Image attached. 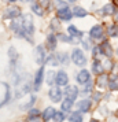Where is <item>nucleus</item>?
Wrapping results in <instances>:
<instances>
[{
  "label": "nucleus",
  "instance_id": "obj_42",
  "mask_svg": "<svg viewBox=\"0 0 118 122\" xmlns=\"http://www.w3.org/2000/svg\"><path fill=\"white\" fill-rule=\"evenodd\" d=\"M6 1H8V3H15L17 0H6Z\"/></svg>",
  "mask_w": 118,
  "mask_h": 122
},
{
  "label": "nucleus",
  "instance_id": "obj_48",
  "mask_svg": "<svg viewBox=\"0 0 118 122\" xmlns=\"http://www.w3.org/2000/svg\"><path fill=\"white\" fill-rule=\"evenodd\" d=\"M117 52H118V50H117Z\"/></svg>",
  "mask_w": 118,
  "mask_h": 122
},
{
  "label": "nucleus",
  "instance_id": "obj_28",
  "mask_svg": "<svg viewBox=\"0 0 118 122\" xmlns=\"http://www.w3.org/2000/svg\"><path fill=\"white\" fill-rule=\"evenodd\" d=\"M56 58H58V62L59 63H62V65H67L69 63V56H67V54H58L56 55Z\"/></svg>",
  "mask_w": 118,
  "mask_h": 122
},
{
  "label": "nucleus",
  "instance_id": "obj_36",
  "mask_svg": "<svg viewBox=\"0 0 118 122\" xmlns=\"http://www.w3.org/2000/svg\"><path fill=\"white\" fill-rule=\"evenodd\" d=\"M51 0H39V4H41V7H44V8H48L50 10L51 7Z\"/></svg>",
  "mask_w": 118,
  "mask_h": 122
},
{
  "label": "nucleus",
  "instance_id": "obj_22",
  "mask_svg": "<svg viewBox=\"0 0 118 122\" xmlns=\"http://www.w3.org/2000/svg\"><path fill=\"white\" fill-rule=\"evenodd\" d=\"M69 121H70V122H82V115L80 114V111L72 112L70 117H69Z\"/></svg>",
  "mask_w": 118,
  "mask_h": 122
},
{
  "label": "nucleus",
  "instance_id": "obj_24",
  "mask_svg": "<svg viewBox=\"0 0 118 122\" xmlns=\"http://www.w3.org/2000/svg\"><path fill=\"white\" fill-rule=\"evenodd\" d=\"M1 85H4V88H6V96H4V99L0 102V107L8 103V100H10V95H11V92H10V89H8V85H7V84H1Z\"/></svg>",
  "mask_w": 118,
  "mask_h": 122
},
{
  "label": "nucleus",
  "instance_id": "obj_18",
  "mask_svg": "<svg viewBox=\"0 0 118 122\" xmlns=\"http://www.w3.org/2000/svg\"><path fill=\"white\" fill-rule=\"evenodd\" d=\"M102 51H103V54H106L108 58L113 55V50H111V45H110V43L108 41H103V44H102Z\"/></svg>",
  "mask_w": 118,
  "mask_h": 122
},
{
  "label": "nucleus",
  "instance_id": "obj_37",
  "mask_svg": "<svg viewBox=\"0 0 118 122\" xmlns=\"http://www.w3.org/2000/svg\"><path fill=\"white\" fill-rule=\"evenodd\" d=\"M39 115H40V111L36 110V108H33V110L29 111V118H37Z\"/></svg>",
  "mask_w": 118,
  "mask_h": 122
},
{
  "label": "nucleus",
  "instance_id": "obj_7",
  "mask_svg": "<svg viewBox=\"0 0 118 122\" xmlns=\"http://www.w3.org/2000/svg\"><path fill=\"white\" fill-rule=\"evenodd\" d=\"M55 82L58 84V86H66L69 82V76L65 71H58L56 73V78H55Z\"/></svg>",
  "mask_w": 118,
  "mask_h": 122
},
{
  "label": "nucleus",
  "instance_id": "obj_26",
  "mask_svg": "<svg viewBox=\"0 0 118 122\" xmlns=\"http://www.w3.org/2000/svg\"><path fill=\"white\" fill-rule=\"evenodd\" d=\"M51 29H52L54 32H58V30H61V22H59V18H58V17L54 18V19L51 21Z\"/></svg>",
  "mask_w": 118,
  "mask_h": 122
},
{
  "label": "nucleus",
  "instance_id": "obj_20",
  "mask_svg": "<svg viewBox=\"0 0 118 122\" xmlns=\"http://www.w3.org/2000/svg\"><path fill=\"white\" fill-rule=\"evenodd\" d=\"M32 11H33L34 14H37L39 17H43V15H44V8H43L41 4H39V3H33V4H32Z\"/></svg>",
  "mask_w": 118,
  "mask_h": 122
},
{
  "label": "nucleus",
  "instance_id": "obj_21",
  "mask_svg": "<svg viewBox=\"0 0 118 122\" xmlns=\"http://www.w3.org/2000/svg\"><path fill=\"white\" fill-rule=\"evenodd\" d=\"M67 32L70 33V36H74V37H81V36H82V32H81V30H78V29L76 28L74 25H70V26H69Z\"/></svg>",
  "mask_w": 118,
  "mask_h": 122
},
{
  "label": "nucleus",
  "instance_id": "obj_19",
  "mask_svg": "<svg viewBox=\"0 0 118 122\" xmlns=\"http://www.w3.org/2000/svg\"><path fill=\"white\" fill-rule=\"evenodd\" d=\"M107 84H108V88L111 91H118V76H113Z\"/></svg>",
  "mask_w": 118,
  "mask_h": 122
},
{
  "label": "nucleus",
  "instance_id": "obj_47",
  "mask_svg": "<svg viewBox=\"0 0 118 122\" xmlns=\"http://www.w3.org/2000/svg\"><path fill=\"white\" fill-rule=\"evenodd\" d=\"M117 117H118V111H117Z\"/></svg>",
  "mask_w": 118,
  "mask_h": 122
},
{
  "label": "nucleus",
  "instance_id": "obj_25",
  "mask_svg": "<svg viewBox=\"0 0 118 122\" xmlns=\"http://www.w3.org/2000/svg\"><path fill=\"white\" fill-rule=\"evenodd\" d=\"M107 32H108L110 37H118V26L117 25H110Z\"/></svg>",
  "mask_w": 118,
  "mask_h": 122
},
{
  "label": "nucleus",
  "instance_id": "obj_12",
  "mask_svg": "<svg viewBox=\"0 0 118 122\" xmlns=\"http://www.w3.org/2000/svg\"><path fill=\"white\" fill-rule=\"evenodd\" d=\"M72 12L69 10L67 7L66 8H62V10H58V18L59 19H63V21H69V19H72Z\"/></svg>",
  "mask_w": 118,
  "mask_h": 122
},
{
  "label": "nucleus",
  "instance_id": "obj_9",
  "mask_svg": "<svg viewBox=\"0 0 118 122\" xmlns=\"http://www.w3.org/2000/svg\"><path fill=\"white\" fill-rule=\"evenodd\" d=\"M65 95H66V99L74 100L77 96H78V88H77V86H74V85H70V86H67V85H66Z\"/></svg>",
  "mask_w": 118,
  "mask_h": 122
},
{
  "label": "nucleus",
  "instance_id": "obj_11",
  "mask_svg": "<svg viewBox=\"0 0 118 122\" xmlns=\"http://www.w3.org/2000/svg\"><path fill=\"white\" fill-rule=\"evenodd\" d=\"M92 107V102L91 100H81L80 103H77V108L81 112H88Z\"/></svg>",
  "mask_w": 118,
  "mask_h": 122
},
{
  "label": "nucleus",
  "instance_id": "obj_39",
  "mask_svg": "<svg viewBox=\"0 0 118 122\" xmlns=\"http://www.w3.org/2000/svg\"><path fill=\"white\" fill-rule=\"evenodd\" d=\"M34 102H36V97H34V96H32V97H30V100H29L28 103H26L25 106H22V108H26V107H30V106L33 104Z\"/></svg>",
  "mask_w": 118,
  "mask_h": 122
},
{
  "label": "nucleus",
  "instance_id": "obj_34",
  "mask_svg": "<svg viewBox=\"0 0 118 122\" xmlns=\"http://www.w3.org/2000/svg\"><path fill=\"white\" fill-rule=\"evenodd\" d=\"M54 119H55V122H62L63 119H65V114H63V112H55Z\"/></svg>",
  "mask_w": 118,
  "mask_h": 122
},
{
  "label": "nucleus",
  "instance_id": "obj_46",
  "mask_svg": "<svg viewBox=\"0 0 118 122\" xmlns=\"http://www.w3.org/2000/svg\"><path fill=\"white\" fill-rule=\"evenodd\" d=\"M22 1H29V0H22Z\"/></svg>",
  "mask_w": 118,
  "mask_h": 122
},
{
  "label": "nucleus",
  "instance_id": "obj_15",
  "mask_svg": "<svg viewBox=\"0 0 118 122\" xmlns=\"http://www.w3.org/2000/svg\"><path fill=\"white\" fill-rule=\"evenodd\" d=\"M102 14H104V15H114L115 14V7H114V4L107 3L106 6L102 8Z\"/></svg>",
  "mask_w": 118,
  "mask_h": 122
},
{
  "label": "nucleus",
  "instance_id": "obj_35",
  "mask_svg": "<svg viewBox=\"0 0 118 122\" xmlns=\"http://www.w3.org/2000/svg\"><path fill=\"white\" fill-rule=\"evenodd\" d=\"M55 4H56V7H58V10H62V8H66V7H67V4H66L63 0H56Z\"/></svg>",
  "mask_w": 118,
  "mask_h": 122
},
{
  "label": "nucleus",
  "instance_id": "obj_29",
  "mask_svg": "<svg viewBox=\"0 0 118 122\" xmlns=\"http://www.w3.org/2000/svg\"><path fill=\"white\" fill-rule=\"evenodd\" d=\"M108 82V78H107V76L106 74H100L99 76V78H97V86H104Z\"/></svg>",
  "mask_w": 118,
  "mask_h": 122
},
{
  "label": "nucleus",
  "instance_id": "obj_4",
  "mask_svg": "<svg viewBox=\"0 0 118 122\" xmlns=\"http://www.w3.org/2000/svg\"><path fill=\"white\" fill-rule=\"evenodd\" d=\"M19 15H21V10H19V7H15V6L8 7L3 12V17L4 18H18Z\"/></svg>",
  "mask_w": 118,
  "mask_h": 122
},
{
  "label": "nucleus",
  "instance_id": "obj_16",
  "mask_svg": "<svg viewBox=\"0 0 118 122\" xmlns=\"http://www.w3.org/2000/svg\"><path fill=\"white\" fill-rule=\"evenodd\" d=\"M73 15H74V17H78V18H84V17H87V15H88V12H87V10H85V8L77 6L73 10Z\"/></svg>",
  "mask_w": 118,
  "mask_h": 122
},
{
  "label": "nucleus",
  "instance_id": "obj_33",
  "mask_svg": "<svg viewBox=\"0 0 118 122\" xmlns=\"http://www.w3.org/2000/svg\"><path fill=\"white\" fill-rule=\"evenodd\" d=\"M91 37L89 39H81V43H82V45L85 47V50H91L92 47H91Z\"/></svg>",
  "mask_w": 118,
  "mask_h": 122
},
{
  "label": "nucleus",
  "instance_id": "obj_45",
  "mask_svg": "<svg viewBox=\"0 0 118 122\" xmlns=\"http://www.w3.org/2000/svg\"><path fill=\"white\" fill-rule=\"evenodd\" d=\"M91 122H97V121H96V119H92V121H91Z\"/></svg>",
  "mask_w": 118,
  "mask_h": 122
},
{
  "label": "nucleus",
  "instance_id": "obj_17",
  "mask_svg": "<svg viewBox=\"0 0 118 122\" xmlns=\"http://www.w3.org/2000/svg\"><path fill=\"white\" fill-rule=\"evenodd\" d=\"M8 56H10V63H11V67L15 66V63H17V51L14 47H10V50H8Z\"/></svg>",
  "mask_w": 118,
  "mask_h": 122
},
{
  "label": "nucleus",
  "instance_id": "obj_2",
  "mask_svg": "<svg viewBox=\"0 0 118 122\" xmlns=\"http://www.w3.org/2000/svg\"><path fill=\"white\" fill-rule=\"evenodd\" d=\"M72 61H73L74 65H77V66H84L85 63H87V58H85L84 52L78 48H76V50L72 52Z\"/></svg>",
  "mask_w": 118,
  "mask_h": 122
},
{
  "label": "nucleus",
  "instance_id": "obj_31",
  "mask_svg": "<svg viewBox=\"0 0 118 122\" xmlns=\"http://www.w3.org/2000/svg\"><path fill=\"white\" fill-rule=\"evenodd\" d=\"M55 78H56V73L54 71H48V76H47V82L52 85V84L55 82Z\"/></svg>",
  "mask_w": 118,
  "mask_h": 122
},
{
  "label": "nucleus",
  "instance_id": "obj_30",
  "mask_svg": "<svg viewBox=\"0 0 118 122\" xmlns=\"http://www.w3.org/2000/svg\"><path fill=\"white\" fill-rule=\"evenodd\" d=\"M102 66H103V70H111L113 62L110 59H104V61H102Z\"/></svg>",
  "mask_w": 118,
  "mask_h": 122
},
{
  "label": "nucleus",
  "instance_id": "obj_6",
  "mask_svg": "<svg viewBox=\"0 0 118 122\" xmlns=\"http://www.w3.org/2000/svg\"><path fill=\"white\" fill-rule=\"evenodd\" d=\"M48 96H50V99L52 102H55V103H59L61 100H62V91L59 86H56V88H51L50 92H48Z\"/></svg>",
  "mask_w": 118,
  "mask_h": 122
},
{
  "label": "nucleus",
  "instance_id": "obj_38",
  "mask_svg": "<svg viewBox=\"0 0 118 122\" xmlns=\"http://www.w3.org/2000/svg\"><path fill=\"white\" fill-rule=\"evenodd\" d=\"M91 92H92V84H87V86H85V89H84V92H82V93L84 95H88V93H91Z\"/></svg>",
  "mask_w": 118,
  "mask_h": 122
},
{
  "label": "nucleus",
  "instance_id": "obj_27",
  "mask_svg": "<svg viewBox=\"0 0 118 122\" xmlns=\"http://www.w3.org/2000/svg\"><path fill=\"white\" fill-rule=\"evenodd\" d=\"M72 107H73V100H70V99L63 100V103H62V110L63 111H70Z\"/></svg>",
  "mask_w": 118,
  "mask_h": 122
},
{
  "label": "nucleus",
  "instance_id": "obj_3",
  "mask_svg": "<svg viewBox=\"0 0 118 122\" xmlns=\"http://www.w3.org/2000/svg\"><path fill=\"white\" fill-rule=\"evenodd\" d=\"M45 50L43 45H37L36 50H34V61L37 62L39 65H43L45 62Z\"/></svg>",
  "mask_w": 118,
  "mask_h": 122
},
{
  "label": "nucleus",
  "instance_id": "obj_41",
  "mask_svg": "<svg viewBox=\"0 0 118 122\" xmlns=\"http://www.w3.org/2000/svg\"><path fill=\"white\" fill-rule=\"evenodd\" d=\"M29 122H40L37 118H29Z\"/></svg>",
  "mask_w": 118,
  "mask_h": 122
},
{
  "label": "nucleus",
  "instance_id": "obj_5",
  "mask_svg": "<svg viewBox=\"0 0 118 122\" xmlns=\"http://www.w3.org/2000/svg\"><path fill=\"white\" fill-rule=\"evenodd\" d=\"M43 77H44V67H40L36 76H34V82H33V89L34 91H39L40 86H41V82H43Z\"/></svg>",
  "mask_w": 118,
  "mask_h": 122
},
{
  "label": "nucleus",
  "instance_id": "obj_40",
  "mask_svg": "<svg viewBox=\"0 0 118 122\" xmlns=\"http://www.w3.org/2000/svg\"><path fill=\"white\" fill-rule=\"evenodd\" d=\"M100 97H102V93H100V92H96L95 96H93V100H95V102H99Z\"/></svg>",
  "mask_w": 118,
  "mask_h": 122
},
{
  "label": "nucleus",
  "instance_id": "obj_10",
  "mask_svg": "<svg viewBox=\"0 0 118 122\" xmlns=\"http://www.w3.org/2000/svg\"><path fill=\"white\" fill-rule=\"evenodd\" d=\"M89 36L91 39H102L103 37V28H102L100 25H95V26H92L89 32Z\"/></svg>",
  "mask_w": 118,
  "mask_h": 122
},
{
  "label": "nucleus",
  "instance_id": "obj_13",
  "mask_svg": "<svg viewBox=\"0 0 118 122\" xmlns=\"http://www.w3.org/2000/svg\"><path fill=\"white\" fill-rule=\"evenodd\" d=\"M55 112L56 111L52 108V107H48V108H45L44 112H43V115H41V118H43V121L45 122H48L50 119H52L54 118V115H55Z\"/></svg>",
  "mask_w": 118,
  "mask_h": 122
},
{
  "label": "nucleus",
  "instance_id": "obj_1",
  "mask_svg": "<svg viewBox=\"0 0 118 122\" xmlns=\"http://www.w3.org/2000/svg\"><path fill=\"white\" fill-rule=\"evenodd\" d=\"M22 28H23V32H25V39L28 37L29 41H32L30 36L34 32V26H33V19H32V17L29 14L22 17Z\"/></svg>",
  "mask_w": 118,
  "mask_h": 122
},
{
  "label": "nucleus",
  "instance_id": "obj_8",
  "mask_svg": "<svg viewBox=\"0 0 118 122\" xmlns=\"http://www.w3.org/2000/svg\"><path fill=\"white\" fill-rule=\"evenodd\" d=\"M91 81V74L88 70H81V71L77 74V82L81 84V85H87V84Z\"/></svg>",
  "mask_w": 118,
  "mask_h": 122
},
{
  "label": "nucleus",
  "instance_id": "obj_32",
  "mask_svg": "<svg viewBox=\"0 0 118 122\" xmlns=\"http://www.w3.org/2000/svg\"><path fill=\"white\" fill-rule=\"evenodd\" d=\"M92 55L95 56V59H97L100 55H103V51H102L100 47H93L92 48Z\"/></svg>",
  "mask_w": 118,
  "mask_h": 122
},
{
  "label": "nucleus",
  "instance_id": "obj_44",
  "mask_svg": "<svg viewBox=\"0 0 118 122\" xmlns=\"http://www.w3.org/2000/svg\"><path fill=\"white\" fill-rule=\"evenodd\" d=\"M69 1H70V3H74V1H77V0H69Z\"/></svg>",
  "mask_w": 118,
  "mask_h": 122
},
{
  "label": "nucleus",
  "instance_id": "obj_14",
  "mask_svg": "<svg viewBox=\"0 0 118 122\" xmlns=\"http://www.w3.org/2000/svg\"><path fill=\"white\" fill-rule=\"evenodd\" d=\"M56 41H58V39H56L54 34H48V36H47V47H48L50 51H55Z\"/></svg>",
  "mask_w": 118,
  "mask_h": 122
},
{
  "label": "nucleus",
  "instance_id": "obj_23",
  "mask_svg": "<svg viewBox=\"0 0 118 122\" xmlns=\"http://www.w3.org/2000/svg\"><path fill=\"white\" fill-rule=\"evenodd\" d=\"M92 71L95 73V74H100L103 71V66H102V62L99 61H95L92 63Z\"/></svg>",
  "mask_w": 118,
  "mask_h": 122
},
{
  "label": "nucleus",
  "instance_id": "obj_43",
  "mask_svg": "<svg viewBox=\"0 0 118 122\" xmlns=\"http://www.w3.org/2000/svg\"><path fill=\"white\" fill-rule=\"evenodd\" d=\"M115 19H117V21H118V11L115 12Z\"/></svg>",
  "mask_w": 118,
  "mask_h": 122
}]
</instances>
